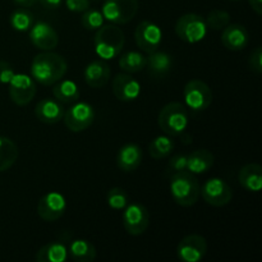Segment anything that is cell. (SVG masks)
Returning a JSON list of instances; mask_svg holds the SVG:
<instances>
[{"mask_svg":"<svg viewBox=\"0 0 262 262\" xmlns=\"http://www.w3.org/2000/svg\"><path fill=\"white\" fill-rule=\"evenodd\" d=\"M68 64L60 54L45 51L37 54L31 63V74L35 82L43 86H53L67 73Z\"/></svg>","mask_w":262,"mask_h":262,"instance_id":"1","label":"cell"},{"mask_svg":"<svg viewBox=\"0 0 262 262\" xmlns=\"http://www.w3.org/2000/svg\"><path fill=\"white\" fill-rule=\"evenodd\" d=\"M200 189L199 181L191 171L182 170L171 174L170 193L179 206H193L200 199Z\"/></svg>","mask_w":262,"mask_h":262,"instance_id":"2","label":"cell"},{"mask_svg":"<svg viewBox=\"0 0 262 262\" xmlns=\"http://www.w3.org/2000/svg\"><path fill=\"white\" fill-rule=\"evenodd\" d=\"M124 33L119 27L114 25H102L97 28L95 35V51L104 60H110L119 55L124 46Z\"/></svg>","mask_w":262,"mask_h":262,"instance_id":"3","label":"cell"},{"mask_svg":"<svg viewBox=\"0 0 262 262\" xmlns=\"http://www.w3.org/2000/svg\"><path fill=\"white\" fill-rule=\"evenodd\" d=\"M160 129L168 136H179L188 127V112L181 102H169L159 113Z\"/></svg>","mask_w":262,"mask_h":262,"instance_id":"4","label":"cell"},{"mask_svg":"<svg viewBox=\"0 0 262 262\" xmlns=\"http://www.w3.org/2000/svg\"><path fill=\"white\" fill-rule=\"evenodd\" d=\"M176 33L181 40L188 43H196L204 40L207 33L205 18L196 13L182 15L176 23Z\"/></svg>","mask_w":262,"mask_h":262,"instance_id":"5","label":"cell"},{"mask_svg":"<svg viewBox=\"0 0 262 262\" xmlns=\"http://www.w3.org/2000/svg\"><path fill=\"white\" fill-rule=\"evenodd\" d=\"M138 0H105L102 17L114 25H125L136 17Z\"/></svg>","mask_w":262,"mask_h":262,"instance_id":"6","label":"cell"},{"mask_svg":"<svg viewBox=\"0 0 262 262\" xmlns=\"http://www.w3.org/2000/svg\"><path fill=\"white\" fill-rule=\"evenodd\" d=\"M183 96L186 105L193 112H204L212 102L211 89L200 79H192L184 86Z\"/></svg>","mask_w":262,"mask_h":262,"instance_id":"7","label":"cell"},{"mask_svg":"<svg viewBox=\"0 0 262 262\" xmlns=\"http://www.w3.org/2000/svg\"><path fill=\"white\" fill-rule=\"evenodd\" d=\"M95 109L89 102H77L68 112H64L63 120L71 132H82L95 120Z\"/></svg>","mask_w":262,"mask_h":262,"instance_id":"8","label":"cell"},{"mask_svg":"<svg viewBox=\"0 0 262 262\" xmlns=\"http://www.w3.org/2000/svg\"><path fill=\"white\" fill-rule=\"evenodd\" d=\"M123 225L130 235H141L150 225V215L143 205L133 202L128 204L123 211Z\"/></svg>","mask_w":262,"mask_h":262,"instance_id":"9","label":"cell"},{"mask_svg":"<svg viewBox=\"0 0 262 262\" xmlns=\"http://www.w3.org/2000/svg\"><path fill=\"white\" fill-rule=\"evenodd\" d=\"M36 82L30 76L25 73H15L12 81L9 82L10 100L18 106H25L30 104L35 97Z\"/></svg>","mask_w":262,"mask_h":262,"instance_id":"10","label":"cell"},{"mask_svg":"<svg viewBox=\"0 0 262 262\" xmlns=\"http://www.w3.org/2000/svg\"><path fill=\"white\" fill-rule=\"evenodd\" d=\"M200 194L206 204L215 207L225 206L233 199L232 188L220 178H211L205 182Z\"/></svg>","mask_w":262,"mask_h":262,"instance_id":"11","label":"cell"},{"mask_svg":"<svg viewBox=\"0 0 262 262\" xmlns=\"http://www.w3.org/2000/svg\"><path fill=\"white\" fill-rule=\"evenodd\" d=\"M207 252V242L202 235L189 234L184 237L177 247V256L183 262H199Z\"/></svg>","mask_w":262,"mask_h":262,"instance_id":"12","label":"cell"},{"mask_svg":"<svg viewBox=\"0 0 262 262\" xmlns=\"http://www.w3.org/2000/svg\"><path fill=\"white\" fill-rule=\"evenodd\" d=\"M135 40L138 48L145 53L150 54L158 50L163 40V32L160 27L150 20H143L135 31Z\"/></svg>","mask_w":262,"mask_h":262,"instance_id":"13","label":"cell"},{"mask_svg":"<svg viewBox=\"0 0 262 262\" xmlns=\"http://www.w3.org/2000/svg\"><path fill=\"white\" fill-rule=\"evenodd\" d=\"M67 210V202L63 194L58 192H49L41 197L37 204V214L45 222H55L60 219Z\"/></svg>","mask_w":262,"mask_h":262,"instance_id":"14","label":"cell"},{"mask_svg":"<svg viewBox=\"0 0 262 262\" xmlns=\"http://www.w3.org/2000/svg\"><path fill=\"white\" fill-rule=\"evenodd\" d=\"M30 40L37 49L51 51L59 43V35L49 23L38 20L30 28Z\"/></svg>","mask_w":262,"mask_h":262,"instance_id":"15","label":"cell"},{"mask_svg":"<svg viewBox=\"0 0 262 262\" xmlns=\"http://www.w3.org/2000/svg\"><path fill=\"white\" fill-rule=\"evenodd\" d=\"M113 94L118 100L124 102L135 101L141 94V84L129 73H119L112 83Z\"/></svg>","mask_w":262,"mask_h":262,"instance_id":"16","label":"cell"},{"mask_svg":"<svg viewBox=\"0 0 262 262\" xmlns=\"http://www.w3.org/2000/svg\"><path fill=\"white\" fill-rule=\"evenodd\" d=\"M222 42L228 50L239 51L248 45L250 35H248V31L246 30L245 26L232 23L223 30Z\"/></svg>","mask_w":262,"mask_h":262,"instance_id":"17","label":"cell"},{"mask_svg":"<svg viewBox=\"0 0 262 262\" xmlns=\"http://www.w3.org/2000/svg\"><path fill=\"white\" fill-rule=\"evenodd\" d=\"M110 67L104 60H94L84 69V81L92 89H101L106 86L110 79Z\"/></svg>","mask_w":262,"mask_h":262,"instance_id":"18","label":"cell"},{"mask_svg":"<svg viewBox=\"0 0 262 262\" xmlns=\"http://www.w3.org/2000/svg\"><path fill=\"white\" fill-rule=\"evenodd\" d=\"M35 115L45 124H56L63 119L64 107L58 100L42 99L36 105Z\"/></svg>","mask_w":262,"mask_h":262,"instance_id":"19","label":"cell"},{"mask_svg":"<svg viewBox=\"0 0 262 262\" xmlns=\"http://www.w3.org/2000/svg\"><path fill=\"white\" fill-rule=\"evenodd\" d=\"M142 163V148L136 143H127L117 155V165L124 173H132Z\"/></svg>","mask_w":262,"mask_h":262,"instance_id":"20","label":"cell"},{"mask_svg":"<svg viewBox=\"0 0 262 262\" xmlns=\"http://www.w3.org/2000/svg\"><path fill=\"white\" fill-rule=\"evenodd\" d=\"M239 184L250 192H260L262 188V168L258 164H247L238 174Z\"/></svg>","mask_w":262,"mask_h":262,"instance_id":"21","label":"cell"},{"mask_svg":"<svg viewBox=\"0 0 262 262\" xmlns=\"http://www.w3.org/2000/svg\"><path fill=\"white\" fill-rule=\"evenodd\" d=\"M147 66L151 76L155 78H163L171 71L173 58L170 54L165 53V51L155 50L148 55Z\"/></svg>","mask_w":262,"mask_h":262,"instance_id":"22","label":"cell"},{"mask_svg":"<svg viewBox=\"0 0 262 262\" xmlns=\"http://www.w3.org/2000/svg\"><path fill=\"white\" fill-rule=\"evenodd\" d=\"M214 165V155L209 150H196L187 159V170L193 174H204Z\"/></svg>","mask_w":262,"mask_h":262,"instance_id":"23","label":"cell"},{"mask_svg":"<svg viewBox=\"0 0 262 262\" xmlns=\"http://www.w3.org/2000/svg\"><path fill=\"white\" fill-rule=\"evenodd\" d=\"M68 258V247L61 242H50L36 253L37 262H64Z\"/></svg>","mask_w":262,"mask_h":262,"instance_id":"24","label":"cell"},{"mask_svg":"<svg viewBox=\"0 0 262 262\" xmlns=\"http://www.w3.org/2000/svg\"><path fill=\"white\" fill-rule=\"evenodd\" d=\"M68 255L74 261L92 262L96 258V250H95L94 245L89 241L76 239L69 243Z\"/></svg>","mask_w":262,"mask_h":262,"instance_id":"25","label":"cell"},{"mask_svg":"<svg viewBox=\"0 0 262 262\" xmlns=\"http://www.w3.org/2000/svg\"><path fill=\"white\" fill-rule=\"evenodd\" d=\"M53 95L59 102L63 104H73L78 101L79 90L73 81H58L54 83Z\"/></svg>","mask_w":262,"mask_h":262,"instance_id":"26","label":"cell"},{"mask_svg":"<svg viewBox=\"0 0 262 262\" xmlns=\"http://www.w3.org/2000/svg\"><path fill=\"white\" fill-rule=\"evenodd\" d=\"M19 150L10 138L0 136V173L8 170L17 161Z\"/></svg>","mask_w":262,"mask_h":262,"instance_id":"27","label":"cell"},{"mask_svg":"<svg viewBox=\"0 0 262 262\" xmlns=\"http://www.w3.org/2000/svg\"><path fill=\"white\" fill-rule=\"evenodd\" d=\"M147 66V58L140 51H128L119 58V67L125 73H138Z\"/></svg>","mask_w":262,"mask_h":262,"instance_id":"28","label":"cell"},{"mask_svg":"<svg viewBox=\"0 0 262 262\" xmlns=\"http://www.w3.org/2000/svg\"><path fill=\"white\" fill-rule=\"evenodd\" d=\"M174 150V141L171 140L170 136H158L154 138L148 145V152L150 156L155 160L166 158L170 155L171 151Z\"/></svg>","mask_w":262,"mask_h":262,"instance_id":"29","label":"cell"},{"mask_svg":"<svg viewBox=\"0 0 262 262\" xmlns=\"http://www.w3.org/2000/svg\"><path fill=\"white\" fill-rule=\"evenodd\" d=\"M35 23V17L27 8H18L10 14V26L18 32L30 31Z\"/></svg>","mask_w":262,"mask_h":262,"instance_id":"30","label":"cell"},{"mask_svg":"<svg viewBox=\"0 0 262 262\" xmlns=\"http://www.w3.org/2000/svg\"><path fill=\"white\" fill-rule=\"evenodd\" d=\"M205 22H206L207 27H210L211 30L222 31L230 23V15L225 10L215 9L211 10L207 14V18L205 19Z\"/></svg>","mask_w":262,"mask_h":262,"instance_id":"31","label":"cell"},{"mask_svg":"<svg viewBox=\"0 0 262 262\" xmlns=\"http://www.w3.org/2000/svg\"><path fill=\"white\" fill-rule=\"evenodd\" d=\"M107 205L113 210H124L125 206L129 204V196L127 192L119 187H114L109 191L106 196Z\"/></svg>","mask_w":262,"mask_h":262,"instance_id":"32","label":"cell"},{"mask_svg":"<svg viewBox=\"0 0 262 262\" xmlns=\"http://www.w3.org/2000/svg\"><path fill=\"white\" fill-rule=\"evenodd\" d=\"M81 23L86 30L94 31L101 27L104 25V17L102 13L97 9H87L84 10L81 17Z\"/></svg>","mask_w":262,"mask_h":262,"instance_id":"33","label":"cell"},{"mask_svg":"<svg viewBox=\"0 0 262 262\" xmlns=\"http://www.w3.org/2000/svg\"><path fill=\"white\" fill-rule=\"evenodd\" d=\"M187 159H188V155L186 154H178V155L173 156L168 164L169 173L174 174L182 170H187Z\"/></svg>","mask_w":262,"mask_h":262,"instance_id":"34","label":"cell"},{"mask_svg":"<svg viewBox=\"0 0 262 262\" xmlns=\"http://www.w3.org/2000/svg\"><path fill=\"white\" fill-rule=\"evenodd\" d=\"M14 74V69H13V67L8 61L0 60V83L9 84Z\"/></svg>","mask_w":262,"mask_h":262,"instance_id":"35","label":"cell"},{"mask_svg":"<svg viewBox=\"0 0 262 262\" xmlns=\"http://www.w3.org/2000/svg\"><path fill=\"white\" fill-rule=\"evenodd\" d=\"M250 67L257 74L262 73V49L258 46L252 51L250 56Z\"/></svg>","mask_w":262,"mask_h":262,"instance_id":"36","label":"cell"},{"mask_svg":"<svg viewBox=\"0 0 262 262\" xmlns=\"http://www.w3.org/2000/svg\"><path fill=\"white\" fill-rule=\"evenodd\" d=\"M66 5L71 12L83 13L90 8V0H66Z\"/></svg>","mask_w":262,"mask_h":262,"instance_id":"37","label":"cell"},{"mask_svg":"<svg viewBox=\"0 0 262 262\" xmlns=\"http://www.w3.org/2000/svg\"><path fill=\"white\" fill-rule=\"evenodd\" d=\"M40 3L48 9H58L61 5V0H40Z\"/></svg>","mask_w":262,"mask_h":262,"instance_id":"38","label":"cell"},{"mask_svg":"<svg viewBox=\"0 0 262 262\" xmlns=\"http://www.w3.org/2000/svg\"><path fill=\"white\" fill-rule=\"evenodd\" d=\"M251 8L255 10L257 14H262V0H248Z\"/></svg>","mask_w":262,"mask_h":262,"instance_id":"39","label":"cell"},{"mask_svg":"<svg viewBox=\"0 0 262 262\" xmlns=\"http://www.w3.org/2000/svg\"><path fill=\"white\" fill-rule=\"evenodd\" d=\"M15 4L20 5L22 8H28V7H32L37 0H13Z\"/></svg>","mask_w":262,"mask_h":262,"instance_id":"40","label":"cell"},{"mask_svg":"<svg viewBox=\"0 0 262 262\" xmlns=\"http://www.w3.org/2000/svg\"><path fill=\"white\" fill-rule=\"evenodd\" d=\"M230 2H239V0H230Z\"/></svg>","mask_w":262,"mask_h":262,"instance_id":"41","label":"cell"}]
</instances>
